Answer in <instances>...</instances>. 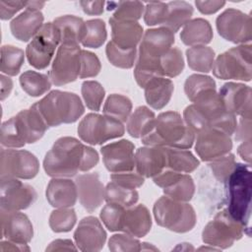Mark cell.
Segmentation results:
<instances>
[{"label":"cell","mask_w":252,"mask_h":252,"mask_svg":"<svg viewBox=\"0 0 252 252\" xmlns=\"http://www.w3.org/2000/svg\"><path fill=\"white\" fill-rule=\"evenodd\" d=\"M125 210V207L113 204V203H107L102 210L100 211V219L106 228L110 231H120L121 228V220L122 215Z\"/></svg>","instance_id":"c3c4849f"},{"label":"cell","mask_w":252,"mask_h":252,"mask_svg":"<svg viewBox=\"0 0 252 252\" xmlns=\"http://www.w3.org/2000/svg\"><path fill=\"white\" fill-rule=\"evenodd\" d=\"M0 80H1V100H4L10 94L13 89V82L8 76H5L4 74L0 76Z\"/></svg>","instance_id":"94428289"},{"label":"cell","mask_w":252,"mask_h":252,"mask_svg":"<svg viewBox=\"0 0 252 252\" xmlns=\"http://www.w3.org/2000/svg\"><path fill=\"white\" fill-rule=\"evenodd\" d=\"M219 94L225 109L240 118L251 120V88L241 83L228 82L222 85Z\"/></svg>","instance_id":"d6986e66"},{"label":"cell","mask_w":252,"mask_h":252,"mask_svg":"<svg viewBox=\"0 0 252 252\" xmlns=\"http://www.w3.org/2000/svg\"><path fill=\"white\" fill-rule=\"evenodd\" d=\"M107 32L105 23L100 19H93L85 22V32L81 43L85 47L98 48L106 40Z\"/></svg>","instance_id":"ab89813d"},{"label":"cell","mask_w":252,"mask_h":252,"mask_svg":"<svg viewBox=\"0 0 252 252\" xmlns=\"http://www.w3.org/2000/svg\"><path fill=\"white\" fill-rule=\"evenodd\" d=\"M153 213L157 223L168 230L184 233L196 224L197 217L194 208L187 202H181L164 195L154 205Z\"/></svg>","instance_id":"ba28073f"},{"label":"cell","mask_w":252,"mask_h":252,"mask_svg":"<svg viewBox=\"0 0 252 252\" xmlns=\"http://www.w3.org/2000/svg\"><path fill=\"white\" fill-rule=\"evenodd\" d=\"M44 17L40 10L26 7V10L10 23L12 34L21 41H29L42 28Z\"/></svg>","instance_id":"d4e9b609"},{"label":"cell","mask_w":252,"mask_h":252,"mask_svg":"<svg viewBox=\"0 0 252 252\" xmlns=\"http://www.w3.org/2000/svg\"><path fill=\"white\" fill-rule=\"evenodd\" d=\"M82 95L89 109L98 111L104 98L105 91L96 81H85L82 84Z\"/></svg>","instance_id":"ee69618b"},{"label":"cell","mask_w":252,"mask_h":252,"mask_svg":"<svg viewBox=\"0 0 252 252\" xmlns=\"http://www.w3.org/2000/svg\"><path fill=\"white\" fill-rule=\"evenodd\" d=\"M152 227V218L148 208L139 204L125 208L120 231L134 237H144L149 233Z\"/></svg>","instance_id":"cb8c5ba5"},{"label":"cell","mask_w":252,"mask_h":252,"mask_svg":"<svg viewBox=\"0 0 252 252\" xmlns=\"http://www.w3.org/2000/svg\"><path fill=\"white\" fill-rule=\"evenodd\" d=\"M80 45L60 44L49 71V78L53 85L63 86L76 81L81 70Z\"/></svg>","instance_id":"5bb4252c"},{"label":"cell","mask_w":252,"mask_h":252,"mask_svg":"<svg viewBox=\"0 0 252 252\" xmlns=\"http://www.w3.org/2000/svg\"><path fill=\"white\" fill-rule=\"evenodd\" d=\"M34 105L48 127L74 123L85 111L79 95L59 90L51 91Z\"/></svg>","instance_id":"8992f818"},{"label":"cell","mask_w":252,"mask_h":252,"mask_svg":"<svg viewBox=\"0 0 252 252\" xmlns=\"http://www.w3.org/2000/svg\"><path fill=\"white\" fill-rule=\"evenodd\" d=\"M182 42L188 46L206 45L213 39V29L210 23L202 18L190 20L180 32Z\"/></svg>","instance_id":"f546056e"},{"label":"cell","mask_w":252,"mask_h":252,"mask_svg":"<svg viewBox=\"0 0 252 252\" xmlns=\"http://www.w3.org/2000/svg\"><path fill=\"white\" fill-rule=\"evenodd\" d=\"M111 27V41L123 49H135L141 42L143 27L135 21H119L109 19Z\"/></svg>","instance_id":"484cf974"},{"label":"cell","mask_w":252,"mask_h":252,"mask_svg":"<svg viewBox=\"0 0 252 252\" xmlns=\"http://www.w3.org/2000/svg\"><path fill=\"white\" fill-rule=\"evenodd\" d=\"M174 40V33L164 27L149 29L144 32L134 68L135 80L141 88L156 77H163L159 59L172 47Z\"/></svg>","instance_id":"3957f363"},{"label":"cell","mask_w":252,"mask_h":252,"mask_svg":"<svg viewBox=\"0 0 252 252\" xmlns=\"http://www.w3.org/2000/svg\"><path fill=\"white\" fill-rule=\"evenodd\" d=\"M104 1H80V5L87 15H101L103 13Z\"/></svg>","instance_id":"6f0895ef"},{"label":"cell","mask_w":252,"mask_h":252,"mask_svg":"<svg viewBox=\"0 0 252 252\" xmlns=\"http://www.w3.org/2000/svg\"><path fill=\"white\" fill-rule=\"evenodd\" d=\"M210 89H216V82L213 78L201 74H193L189 76L184 83V92L189 100L194 98L202 92Z\"/></svg>","instance_id":"bcb514c9"},{"label":"cell","mask_w":252,"mask_h":252,"mask_svg":"<svg viewBox=\"0 0 252 252\" xmlns=\"http://www.w3.org/2000/svg\"><path fill=\"white\" fill-rule=\"evenodd\" d=\"M159 66L163 77L174 78L184 69V58L177 47H171L159 59Z\"/></svg>","instance_id":"b9f144b4"},{"label":"cell","mask_w":252,"mask_h":252,"mask_svg":"<svg viewBox=\"0 0 252 252\" xmlns=\"http://www.w3.org/2000/svg\"><path fill=\"white\" fill-rule=\"evenodd\" d=\"M74 239L81 251L95 252L103 248L106 232L97 218L89 216L80 220L74 232Z\"/></svg>","instance_id":"44dd1931"},{"label":"cell","mask_w":252,"mask_h":252,"mask_svg":"<svg viewBox=\"0 0 252 252\" xmlns=\"http://www.w3.org/2000/svg\"><path fill=\"white\" fill-rule=\"evenodd\" d=\"M226 184L228 191L226 210L234 220L249 229V220L251 216L250 164L236 162Z\"/></svg>","instance_id":"52a82bcc"},{"label":"cell","mask_w":252,"mask_h":252,"mask_svg":"<svg viewBox=\"0 0 252 252\" xmlns=\"http://www.w3.org/2000/svg\"><path fill=\"white\" fill-rule=\"evenodd\" d=\"M58 44L60 37L54 24H44L26 48L29 63L35 69H45L50 64Z\"/></svg>","instance_id":"7c38bea8"},{"label":"cell","mask_w":252,"mask_h":252,"mask_svg":"<svg viewBox=\"0 0 252 252\" xmlns=\"http://www.w3.org/2000/svg\"><path fill=\"white\" fill-rule=\"evenodd\" d=\"M197 9L205 15H211L218 12L224 5V1H195Z\"/></svg>","instance_id":"9f6ffc18"},{"label":"cell","mask_w":252,"mask_h":252,"mask_svg":"<svg viewBox=\"0 0 252 252\" xmlns=\"http://www.w3.org/2000/svg\"><path fill=\"white\" fill-rule=\"evenodd\" d=\"M141 140L145 146L187 150L193 146L195 133L178 112L165 111L158 115L151 131Z\"/></svg>","instance_id":"277c9868"},{"label":"cell","mask_w":252,"mask_h":252,"mask_svg":"<svg viewBox=\"0 0 252 252\" xmlns=\"http://www.w3.org/2000/svg\"><path fill=\"white\" fill-rule=\"evenodd\" d=\"M108 248L111 251H141V242L127 233L114 234L108 240Z\"/></svg>","instance_id":"f907efd6"},{"label":"cell","mask_w":252,"mask_h":252,"mask_svg":"<svg viewBox=\"0 0 252 252\" xmlns=\"http://www.w3.org/2000/svg\"><path fill=\"white\" fill-rule=\"evenodd\" d=\"M110 178H111V181L129 189L139 188L145 182V177L139 174L137 171H133V170L111 173Z\"/></svg>","instance_id":"f5cc1de1"},{"label":"cell","mask_w":252,"mask_h":252,"mask_svg":"<svg viewBox=\"0 0 252 252\" xmlns=\"http://www.w3.org/2000/svg\"><path fill=\"white\" fill-rule=\"evenodd\" d=\"M156 119L155 113L149 107H137L127 120V132L133 138H142L153 128Z\"/></svg>","instance_id":"d6a6232c"},{"label":"cell","mask_w":252,"mask_h":252,"mask_svg":"<svg viewBox=\"0 0 252 252\" xmlns=\"http://www.w3.org/2000/svg\"><path fill=\"white\" fill-rule=\"evenodd\" d=\"M236 161L235 157L233 154H226L224 156H221L220 158H217L213 160H211V163L209 164L215 178L221 182L226 183L229 175L233 171L235 167Z\"/></svg>","instance_id":"7dc6e473"},{"label":"cell","mask_w":252,"mask_h":252,"mask_svg":"<svg viewBox=\"0 0 252 252\" xmlns=\"http://www.w3.org/2000/svg\"><path fill=\"white\" fill-rule=\"evenodd\" d=\"M125 133L123 123L113 117L97 113L87 114L79 123L80 139L90 145H101Z\"/></svg>","instance_id":"8fae6325"},{"label":"cell","mask_w":252,"mask_h":252,"mask_svg":"<svg viewBox=\"0 0 252 252\" xmlns=\"http://www.w3.org/2000/svg\"><path fill=\"white\" fill-rule=\"evenodd\" d=\"M212 70L214 76L220 80L250 82L252 79L251 44H239L220 54Z\"/></svg>","instance_id":"9c48e42d"},{"label":"cell","mask_w":252,"mask_h":252,"mask_svg":"<svg viewBox=\"0 0 252 252\" xmlns=\"http://www.w3.org/2000/svg\"><path fill=\"white\" fill-rule=\"evenodd\" d=\"M101 69V64L98 57L88 50H83L81 52V70L80 79L92 78L98 75Z\"/></svg>","instance_id":"816d5d0a"},{"label":"cell","mask_w":252,"mask_h":252,"mask_svg":"<svg viewBox=\"0 0 252 252\" xmlns=\"http://www.w3.org/2000/svg\"><path fill=\"white\" fill-rule=\"evenodd\" d=\"M77 220V215L72 208H57L51 212L49 217V226L54 232L70 231Z\"/></svg>","instance_id":"7bdbcfd3"},{"label":"cell","mask_w":252,"mask_h":252,"mask_svg":"<svg viewBox=\"0 0 252 252\" xmlns=\"http://www.w3.org/2000/svg\"><path fill=\"white\" fill-rule=\"evenodd\" d=\"M24 50L14 45H3L1 47L0 70L7 76H16L20 73L24 64Z\"/></svg>","instance_id":"74e56055"},{"label":"cell","mask_w":252,"mask_h":252,"mask_svg":"<svg viewBox=\"0 0 252 252\" xmlns=\"http://www.w3.org/2000/svg\"><path fill=\"white\" fill-rule=\"evenodd\" d=\"M45 196L54 208H71L78 198L77 185L68 178H52L46 187Z\"/></svg>","instance_id":"4316f807"},{"label":"cell","mask_w":252,"mask_h":252,"mask_svg":"<svg viewBox=\"0 0 252 252\" xmlns=\"http://www.w3.org/2000/svg\"><path fill=\"white\" fill-rule=\"evenodd\" d=\"M136 171L144 177H155L166 168V155L164 147L145 146L135 153Z\"/></svg>","instance_id":"603a6c76"},{"label":"cell","mask_w":252,"mask_h":252,"mask_svg":"<svg viewBox=\"0 0 252 252\" xmlns=\"http://www.w3.org/2000/svg\"><path fill=\"white\" fill-rule=\"evenodd\" d=\"M147 103L154 109L163 108L170 100L174 91L173 82L165 77H156L144 87Z\"/></svg>","instance_id":"83f0119b"},{"label":"cell","mask_w":252,"mask_h":252,"mask_svg":"<svg viewBox=\"0 0 252 252\" xmlns=\"http://www.w3.org/2000/svg\"><path fill=\"white\" fill-rule=\"evenodd\" d=\"M134 144L126 139L102 146L100 149V154L106 169L112 173L134 170Z\"/></svg>","instance_id":"ac0fdd59"},{"label":"cell","mask_w":252,"mask_h":252,"mask_svg":"<svg viewBox=\"0 0 252 252\" xmlns=\"http://www.w3.org/2000/svg\"><path fill=\"white\" fill-rule=\"evenodd\" d=\"M49 76L36 71L28 70L20 76L22 89L31 96H40L51 88Z\"/></svg>","instance_id":"e575fe53"},{"label":"cell","mask_w":252,"mask_h":252,"mask_svg":"<svg viewBox=\"0 0 252 252\" xmlns=\"http://www.w3.org/2000/svg\"><path fill=\"white\" fill-rule=\"evenodd\" d=\"M238 155L241 157L243 160L248 162L250 164L251 161V141H245L242 142V144L239 145L237 149Z\"/></svg>","instance_id":"6125c7cd"},{"label":"cell","mask_w":252,"mask_h":252,"mask_svg":"<svg viewBox=\"0 0 252 252\" xmlns=\"http://www.w3.org/2000/svg\"><path fill=\"white\" fill-rule=\"evenodd\" d=\"M139 200V193L136 189L123 187L113 181L107 183L105 187L106 203L121 205L125 208L134 206Z\"/></svg>","instance_id":"f35d334b"},{"label":"cell","mask_w":252,"mask_h":252,"mask_svg":"<svg viewBox=\"0 0 252 252\" xmlns=\"http://www.w3.org/2000/svg\"><path fill=\"white\" fill-rule=\"evenodd\" d=\"M234 133L236 141H251V120L241 118Z\"/></svg>","instance_id":"11a10c76"},{"label":"cell","mask_w":252,"mask_h":252,"mask_svg":"<svg viewBox=\"0 0 252 252\" xmlns=\"http://www.w3.org/2000/svg\"><path fill=\"white\" fill-rule=\"evenodd\" d=\"M115 9L112 18L119 21H135L137 22L143 15L145 7L139 1H122L112 2ZM112 9V10H113Z\"/></svg>","instance_id":"f6af8a7d"},{"label":"cell","mask_w":252,"mask_h":252,"mask_svg":"<svg viewBox=\"0 0 252 252\" xmlns=\"http://www.w3.org/2000/svg\"><path fill=\"white\" fill-rule=\"evenodd\" d=\"M26 1H0V18L1 20L11 19L17 12L27 7Z\"/></svg>","instance_id":"db71d44e"},{"label":"cell","mask_w":252,"mask_h":252,"mask_svg":"<svg viewBox=\"0 0 252 252\" xmlns=\"http://www.w3.org/2000/svg\"><path fill=\"white\" fill-rule=\"evenodd\" d=\"M193 103L183 111V119L195 133L206 129H218L231 136L237 126L236 116L228 112L216 89L199 94Z\"/></svg>","instance_id":"7a4b0ae2"},{"label":"cell","mask_w":252,"mask_h":252,"mask_svg":"<svg viewBox=\"0 0 252 252\" xmlns=\"http://www.w3.org/2000/svg\"><path fill=\"white\" fill-rule=\"evenodd\" d=\"M231 149V138L223 131L210 128L197 133L195 151L203 161H211L224 156Z\"/></svg>","instance_id":"e0dca14e"},{"label":"cell","mask_w":252,"mask_h":252,"mask_svg":"<svg viewBox=\"0 0 252 252\" xmlns=\"http://www.w3.org/2000/svg\"><path fill=\"white\" fill-rule=\"evenodd\" d=\"M105 53L108 61L113 66L122 69H130L134 66L137 57V48L123 49L110 40L106 44Z\"/></svg>","instance_id":"60d3db41"},{"label":"cell","mask_w":252,"mask_h":252,"mask_svg":"<svg viewBox=\"0 0 252 252\" xmlns=\"http://www.w3.org/2000/svg\"><path fill=\"white\" fill-rule=\"evenodd\" d=\"M97 152L74 137L56 140L43 159L46 174L53 178H69L79 171H89L98 162Z\"/></svg>","instance_id":"6da1fadb"},{"label":"cell","mask_w":252,"mask_h":252,"mask_svg":"<svg viewBox=\"0 0 252 252\" xmlns=\"http://www.w3.org/2000/svg\"><path fill=\"white\" fill-rule=\"evenodd\" d=\"M62 250L76 251L77 247L74 245V243L70 239H55L46 247V251H62Z\"/></svg>","instance_id":"680465c9"},{"label":"cell","mask_w":252,"mask_h":252,"mask_svg":"<svg viewBox=\"0 0 252 252\" xmlns=\"http://www.w3.org/2000/svg\"><path fill=\"white\" fill-rule=\"evenodd\" d=\"M219 34L225 40L236 44H247L252 38V22L248 14L229 8L216 20Z\"/></svg>","instance_id":"9a60e30c"},{"label":"cell","mask_w":252,"mask_h":252,"mask_svg":"<svg viewBox=\"0 0 252 252\" xmlns=\"http://www.w3.org/2000/svg\"><path fill=\"white\" fill-rule=\"evenodd\" d=\"M0 251H30V247L28 246V244H18L10 240H2L0 243Z\"/></svg>","instance_id":"91938a15"},{"label":"cell","mask_w":252,"mask_h":252,"mask_svg":"<svg viewBox=\"0 0 252 252\" xmlns=\"http://www.w3.org/2000/svg\"><path fill=\"white\" fill-rule=\"evenodd\" d=\"M142 244L146 246V248L144 247L142 250H154V251H157V250H158V248H156V247L153 246V245H149V243H147V242H143Z\"/></svg>","instance_id":"be15d7a7"},{"label":"cell","mask_w":252,"mask_h":252,"mask_svg":"<svg viewBox=\"0 0 252 252\" xmlns=\"http://www.w3.org/2000/svg\"><path fill=\"white\" fill-rule=\"evenodd\" d=\"M167 14V4L164 2H148L145 7L144 21L148 26L160 25L165 21Z\"/></svg>","instance_id":"681fc988"},{"label":"cell","mask_w":252,"mask_h":252,"mask_svg":"<svg viewBox=\"0 0 252 252\" xmlns=\"http://www.w3.org/2000/svg\"><path fill=\"white\" fill-rule=\"evenodd\" d=\"M246 228L234 220L226 209L219 212L202 231V240L210 246L226 249L245 234Z\"/></svg>","instance_id":"30bf717a"},{"label":"cell","mask_w":252,"mask_h":252,"mask_svg":"<svg viewBox=\"0 0 252 252\" xmlns=\"http://www.w3.org/2000/svg\"><path fill=\"white\" fill-rule=\"evenodd\" d=\"M48 126L34 103L21 110L1 126V145L7 148H22L42 138Z\"/></svg>","instance_id":"5b68a950"},{"label":"cell","mask_w":252,"mask_h":252,"mask_svg":"<svg viewBox=\"0 0 252 252\" xmlns=\"http://www.w3.org/2000/svg\"><path fill=\"white\" fill-rule=\"evenodd\" d=\"M39 170L37 158L29 151L2 149L0 153V177L32 179Z\"/></svg>","instance_id":"4fadbf2b"},{"label":"cell","mask_w":252,"mask_h":252,"mask_svg":"<svg viewBox=\"0 0 252 252\" xmlns=\"http://www.w3.org/2000/svg\"><path fill=\"white\" fill-rule=\"evenodd\" d=\"M75 183L80 203L87 212L93 213L105 200V188L96 172L81 174Z\"/></svg>","instance_id":"7402d4cb"},{"label":"cell","mask_w":252,"mask_h":252,"mask_svg":"<svg viewBox=\"0 0 252 252\" xmlns=\"http://www.w3.org/2000/svg\"><path fill=\"white\" fill-rule=\"evenodd\" d=\"M164 195L171 199L189 202L195 193V184L193 178L186 173H181L172 183L163 188Z\"/></svg>","instance_id":"8d00e7d4"},{"label":"cell","mask_w":252,"mask_h":252,"mask_svg":"<svg viewBox=\"0 0 252 252\" xmlns=\"http://www.w3.org/2000/svg\"><path fill=\"white\" fill-rule=\"evenodd\" d=\"M188 66L197 72L209 73L215 62V51L206 45L192 46L186 50Z\"/></svg>","instance_id":"836d02e7"},{"label":"cell","mask_w":252,"mask_h":252,"mask_svg":"<svg viewBox=\"0 0 252 252\" xmlns=\"http://www.w3.org/2000/svg\"><path fill=\"white\" fill-rule=\"evenodd\" d=\"M1 238L28 244L33 236L32 224L27 215L19 211L1 209Z\"/></svg>","instance_id":"ffe728a7"},{"label":"cell","mask_w":252,"mask_h":252,"mask_svg":"<svg viewBox=\"0 0 252 252\" xmlns=\"http://www.w3.org/2000/svg\"><path fill=\"white\" fill-rule=\"evenodd\" d=\"M58 31L60 44L79 45L85 32V22L82 18L65 15L52 22Z\"/></svg>","instance_id":"f1b7e54d"},{"label":"cell","mask_w":252,"mask_h":252,"mask_svg":"<svg viewBox=\"0 0 252 252\" xmlns=\"http://www.w3.org/2000/svg\"><path fill=\"white\" fill-rule=\"evenodd\" d=\"M164 148L166 155V168L181 173H190L200 165L199 159L190 151L185 149Z\"/></svg>","instance_id":"1f68e13d"},{"label":"cell","mask_w":252,"mask_h":252,"mask_svg":"<svg viewBox=\"0 0 252 252\" xmlns=\"http://www.w3.org/2000/svg\"><path fill=\"white\" fill-rule=\"evenodd\" d=\"M102 111L104 115L113 117L123 123L126 122L131 115L132 101L126 95L111 94L107 96Z\"/></svg>","instance_id":"d590c367"},{"label":"cell","mask_w":252,"mask_h":252,"mask_svg":"<svg viewBox=\"0 0 252 252\" xmlns=\"http://www.w3.org/2000/svg\"><path fill=\"white\" fill-rule=\"evenodd\" d=\"M0 205L7 211H21L29 208L36 200L32 186L23 183L18 178L0 177Z\"/></svg>","instance_id":"2e32d148"},{"label":"cell","mask_w":252,"mask_h":252,"mask_svg":"<svg viewBox=\"0 0 252 252\" xmlns=\"http://www.w3.org/2000/svg\"><path fill=\"white\" fill-rule=\"evenodd\" d=\"M166 4L167 14L161 27L168 29L174 33L190 21L194 9L191 4L185 1H171Z\"/></svg>","instance_id":"4dcf8cb0"}]
</instances>
